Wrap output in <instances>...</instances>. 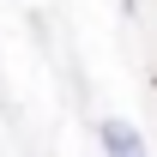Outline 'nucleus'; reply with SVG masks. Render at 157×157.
I'll list each match as a JSON object with an SVG mask.
<instances>
[{"instance_id":"nucleus-1","label":"nucleus","mask_w":157,"mask_h":157,"mask_svg":"<svg viewBox=\"0 0 157 157\" xmlns=\"http://www.w3.org/2000/svg\"><path fill=\"white\" fill-rule=\"evenodd\" d=\"M97 145H103V157H145V139H139V127H133V121H121V115L97 121Z\"/></svg>"},{"instance_id":"nucleus-2","label":"nucleus","mask_w":157,"mask_h":157,"mask_svg":"<svg viewBox=\"0 0 157 157\" xmlns=\"http://www.w3.org/2000/svg\"><path fill=\"white\" fill-rule=\"evenodd\" d=\"M121 12H127V18H133V12H139V0H121Z\"/></svg>"}]
</instances>
